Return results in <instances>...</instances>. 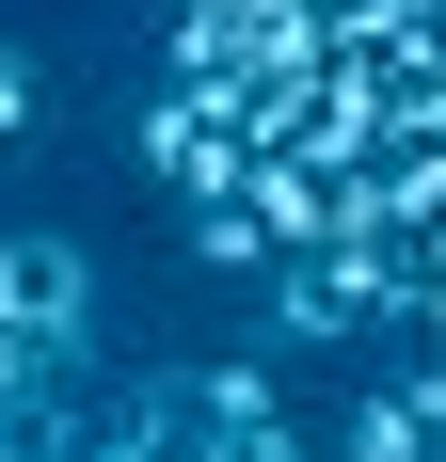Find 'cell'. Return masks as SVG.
Returning <instances> with one entry per match:
<instances>
[{
  "label": "cell",
  "instance_id": "8",
  "mask_svg": "<svg viewBox=\"0 0 446 462\" xmlns=\"http://www.w3.org/2000/svg\"><path fill=\"white\" fill-rule=\"evenodd\" d=\"M319 16H335V32H351V16H414V0H319Z\"/></svg>",
  "mask_w": 446,
  "mask_h": 462
},
{
  "label": "cell",
  "instance_id": "1",
  "mask_svg": "<svg viewBox=\"0 0 446 462\" xmlns=\"http://www.w3.org/2000/svg\"><path fill=\"white\" fill-rule=\"evenodd\" d=\"M128 160H144V191H160V208H223V191H256L271 128L239 112V96H191V80H160V96L128 112Z\"/></svg>",
  "mask_w": 446,
  "mask_h": 462
},
{
  "label": "cell",
  "instance_id": "2",
  "mask_svg": "<svg viewBox=\"0 0 446 462\" xmlns=\"http://www.w3.org/2000/svg\"><path fill=\"white\" fill-rule=\"evenodd\" d=\"M383 319H399V272H383L367 239H319V255L271 272V335H287V351H367Z\"/></svg>",
  "mask_w": 446,
  "mask_h": 462
},
{
  "label": "cell",
  "instance_id": "3",
  "mask_svg": "<svg viewBox=\"0 0 446 462\" xmlns=\"http://www.w3.org/2000/svg\"><path fill=\"white\" fill-rule=\"evenodd\" d=\"M0 335L16 351H96V255L64 224H0Z\"/></svg>",
  "mask_w": 446,
  "mask_h": 462
},
{
  "label": "cell",
  "instance_id": "4",
  "mask_svg": "<svg viewBox=\"0 0 446 462\" xmlns=\"http://www.w3.org/2000/svg\"><path fill=\"white\" fill-rule=\"evenodd\" d=\"M335 462H446V383L431 367H383L351 399V430H335Z\"/></svg>",
  "mask_w": 446,
  "mask_h": 462
},
{
  "label": "cell",
  "instance_id": "5",
  "mask_svg": "<svg viewBox=\"0 0 446 462\" xmlns=\"http://www.w3.org/2000/svg\"><path fill=\"white\" fill-rule=\"evenodd\" d=\"M176 239H191V272H223V287H271V272H287V239L256 224V191H223V208H176Z\"/></svg>",
  "mask_w": 446,
  "mask_h": 462
},
{
  "label": "cell",
  "instance_id": "7",
  "mask_svg": "<svg viewBox=\"0 0 446 462\" xmlns=\"http://www.w3.org/2000/svg\"><path fill=\"white\" fill-rule=\"evenodd\" d=\"M33 112H48V64L16 32H0V160H16V143H33Z\"/></svg>",
  "mask_w": 446,
  "mask_h": 462
},
{
  "label": "cell",
  "instance_id": "6",
  "mask_svg": "<svg viewBox=\"0 0 446 462\" xmlns=\"http://www.w3.org/2000/svg\"><path fill=\"white\" fill-rule=\"evenodd\" d=\"M191 383H208V415L239 430V447H256V430H287V383H271V351H208Z\"/></svg>",
  "mask_w": 446,
  "mask_h": 462
}]
</instances>
